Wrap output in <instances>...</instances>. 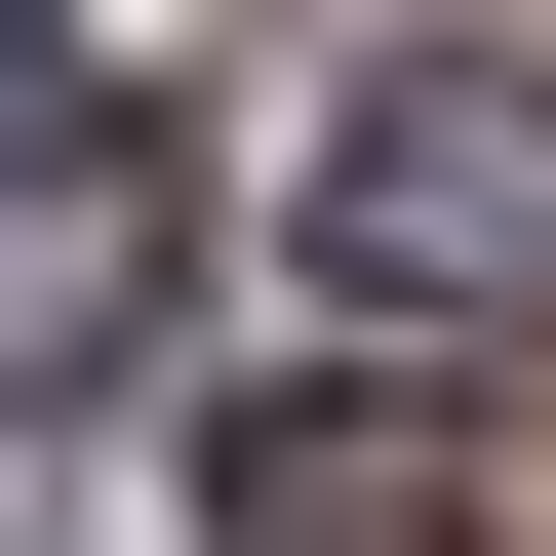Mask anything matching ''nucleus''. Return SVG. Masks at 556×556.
Instances as JSON below:
<instances>
[{"instance_id": "7ed1b4c3", "label": "nucleus", "mask_w": 556, "mask_h": 556, "mask_svg": "<svg viewBox=\"0 0 556 556\" xmlns=\"http://www.w3.org/2000/svg\"><path fill=\"white\" fill-rule=\"evenodd\" d=\"M40 40H80V0H0V119H80V80H40Z\"/></svg>"}, {"instance_id": "f03ea898", "label": "nucleus", "mask_w": 556, "mask_h": 556, "mask_svg": "<svg viewBox=\"0 0 556 556\" xmlns=\"http://www.w3.org/2000/svg\"><path fill=\"white\" fill-rule=\"evenodd\" d=\"M199 517H239V556H477L517 477H477L438 397H199Z\"/></svg>"}, {"instance_id": "f257e3e1", "label": "nucleus", "mask_w": 556, "mask_h": 556, "mask_svg": "<svg viewBox=\"0 0 556 556\" xmlns=\"http://www.w3.org/2000/svg\"><path fill=\"white\" fill-rule=\"evenodd\" d=\"M278 239H318V318H397V358L556 318V40H397V80H318Z\"/></svg>"}]
</instances>
